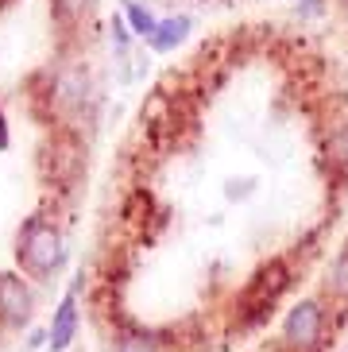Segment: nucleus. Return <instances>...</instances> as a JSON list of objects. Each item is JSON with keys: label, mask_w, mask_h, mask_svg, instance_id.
Returning <instances> with one entry per match:
<instances>
[{"label": "nucleus", "mask_w": 348, "mask_h": 352, "mask_svg": "<svg viewBox=\"0 0 348 352\" xmlns=\"http://www.w3.org/2000/svg\"><path fill=\"white\" fill-rule=\"evenodd\" d=\"M31 310V290L16 275H0V318L23 321Z\"/></svg>", "instance_id": "3"}, {"label": "nucleus", "mask_w": 348, "mask_h": 352, "mask_svg": "<svg viewBox=\"0 0 348 352\" xmlns=\"http://www.w3.org/2000/svg\"><path fill=\"white\" fill-rule=\"evenodd\" d=\"M329 147L337 151V159H340V163H348V128H345V132H337V135H333V140H329Z\"/></svg>", "instance_id": "9"}, {"label": "nucleus", "mask_w": 348, "mask_h": 352, "mask_svg": "<svg viewBox=\"0 0 348 352\" xmlns=\"http://www.w3.org/2000/svg\"><path fill=\"white\" fill-rule=\"evenodd\" d=\"M20 259L28 271H51L54 263L62 259V236L58 228L47 225V221H31L28 232H23V248Z\"/></svg>", "instance_id": "2"}, {"label": "nucleus", "mask_w": 348, "mask_h": 352, "mask_svg": "<svg viewBox=\"0 0 348 352\" xmlns=\"http://www.w3.org/2000/svg\"><path fill=\"white\" fill-rule=\"evenodd\" d=\"M74 321H78V314H74V294L58 306V318H54V329H51V344L54 349H66L74 337Z\"/></svg>", "instance_id": "5"}, {"label": "nucleus", "mask_w": 348, "mask_h": 352, "mask_svg": "<svg viewBox=\"0 0 348 352\" xmlns=\"http://www.w3.org/2000/svg\"><path fill=\"white\" fill-rule=\"evenodd\" d=\"M329 294L340 298V302H348V252L337 256V263H333V271H329Z\"/></svg>", "instance_id": "6"}, {"label": "nucleus", "mask_w": 348, "mask_h": 352, "mask_svg": "<svg viewBox=\"0 0 348 352\" xmlns=\"http://www.w3.org/2000/svg\"><path fill=\"white\" fill-rule=\"evenodd\" d=\"M0 144H8V135H4V124H0Z\"/></svg>", "instance_id": "11"}, {"label": "nucleus", "mask_w": 348, "mask_h": 352, "mask_svg": "<svg viewBox=\"0 0 348 352\" xmlns=\"http://www.w3.org/2000/svg\"><path fill=\"white\" fill-rule=\"evenodd\" d=\"M321 341H325V310H321V302H314V298L298 302L294 310L287 314L283 344L290 352H318Z\"/></svg>", "instance_id": "1"}, {"label": "nucleus", "mask_w": 348, "mask_h": 352, "mask_svg": "<svg viewBox=\"0 0 348 352\" xmlns=\"http://www.w3.org/2000/svg\"><path fill=\"white\" fill-rule=\"evenodd\" d=\"M62 4H66V8H70V12H78V8H85V0H62Z\"/></svg>", "instance_id": "10"}, {"label": "nucleus", "mask_w": 348, "mask_h": 352, "mask_svg": "<svg viewBox=\"0 0 348 352\" xmlns=\"http://www.w3.org/2000/svg\"><path fill=\"white\" fill-rule=\"evenodd\" d=\"M186 32H190V20H186V16L163 20L159 28H155V35H151V47H155V51H171L174 43H182V39H186Z\"/></svg>", "instance_id": "4"}, {"label": "nucleus", "mask_w": 348, "mask_h": 352, "mask_svg": "<svg viewBox=\"0 0 348 352\" xmlns=\"http://www.w3.org/2000/svg\"><path fill=\"white\" fill-rule=\"evenodd\" d=\"M128 20H132L135 35H144V39H151V35H155V28H159V20H155L151 12H144L140 4H128Z\"/></svg>", "instance_id": "7"}, {"label": "nucleus", "mask_w": 348, "mask_h": 352, "mask_svg": "<svg viewBox=\"0 0 348 352\" xmlns=\"http://www.w3.org/2000/svg\"><path fill=\"white\" fill-rule=\"evenodd\" d=\"M116 352H159L155 349L151 337H144V333H135V337H124L120 344H116Z\"/></svg>", "instance_id": "8"}]
</instances>
